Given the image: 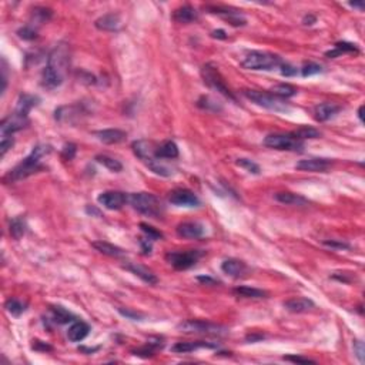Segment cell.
Segmentation results:
<instances>
[{
  "label": "cell",
  "instance_id": "1",
  "mask_svg": "<svg viewBox=\"0 0 365 365\" xmlns=\"http://www.w3.org/2000/svg\"><path fill=\"white\" fill-rule=\"evenodd\" d=\"M70 66V53L67 44L60 43L47 57V64L42 73V84L47 88H56L64 82Z\"/></svg>",
  "mask_w": 365,
  "mask_h": 365
},
{
  "label": "cell",
  "instance_id": "2",
  "mask_svg": "<svg viewBox=\"0 0 365 365\" xmlns=\"http://www.w3.org/2000/svg\"><path fill=\"white\" fill-rule=\"evenodd\" d=\"M51 153V145L49 144H39L32 150V153L27 157L19 163L13 170L9 171L5 180H9L10 182L25 180L27 177L36 174L39 171L44 170V166L42 164V158L49 156Z\"/></svg>",
  "mask_w": 365,
  "mask_h": 365
},
{
  "label": "cell",
  "instance_id": "3",
  "mask_svg": "<svg viewBox=\"0 0 365 365\" xmlns=\"http://www.w3.org/2000/svg\"><path fill=\"white\" fill-rule=\"evenodd\" d=\"M127 203H130L134 210L141 214L157 218L163 214V204L154 194L151 193H132L127 195Z\"/></svg>",
  "mask_w": 365,
  "mask_h": 365
},
{
  "label": "cell",
  "instance_id": "4",
  "mask_svg": "<svg viewBox=\"0 0 365 365\" xmlns=\"http://www.w3.org/2000/svg\"><path fill=\"white\" fill-rule=\"evenodd\" d=\"M243 95L260 107H264L267 110H271V112H277V113H290V104L283 99H278L277 96L271 95V93L258 92V90H244Z\"/></svg>",
  "mask_w": 365,
  "mask_h": 365
},
{
  "label": "cell",
  "instance_id": "5",
  "mask_svg": "<svg viewBox=\"0 0 365 365\" xmlns=\"http://www.w3.org/2000/svg\"><path fill=\"white\" fill-rule=\"evenodd\" d=\"M281 63H283V60L277 54L254 50L250 51L244 57V60L241 62V66L248 70H274L280 69Z\"/></svg>",
  "mask_w": 365,
  "mask_h": 365
},
{
  "label": "cell",
  "instance_id": "6",
  "mask_svg": "<svg viewBox=\"0 0 365 365\" xmlns=\"http://www.w3.org/2000/svg\"><path fill=\"white\" fill-rule=\"evenodd\" d=\"M202 77L208 87L214 88L215 92H218V93H221L223 96H226L227 99L235 101V96L233 95V92L230 90V87L227 86L224 77L221 76V73L215 66L210 63L204 64L202 67Z\"/></svg>",
  "mask_w": 365,
  "mask_h": 365
},
{
  "label": "cell",
  "instance_id": "7",
  "mask_svg": "<svg viewBox=\"0 0 365 365\" xmlns=\"http://www.w3.org/2000/svg\"><path fill=\"white\" fill-rule=\"evenodd\" d=\"M177 328L186 334H207V335H226L228 328L220 324L203 321V320H187L180 322Z\"/></svg>",
  "mask_w": 365,
  "mask_h": 365
},
{
  "label": "cell",
  "instance_id": "8",
  "mask_svg": "<svg viewBox=\"0 0 365 365\" xmlns=\"http://www.w3.org/2000/svg\"><path fill=\"white\" fill-rule=\"evenodd\" d=\"M204 256L200 250H190V251H170L166 254L167 263H170L176 270H189Z\"/></svg>",
  "mask_w": 365,
  "mask_h": 365
},
{
  "label": "cell",
  "instance_id": "9",
  "mask_svg": "<svg viewBox=\"0 0 365 365\" xmlns=\"http://www.w3.org/2000/svg\"><path fill=\"white\" fill-rule=\"evenodd\" d=\"M264 145L283 151H302L304 143L294 139L291 134H268L264 139Z\"/></svg>",
  "mask_w": 365,
  "mask_h": 365
},
{
  "label": "cell",
  "instance_id": "10",
  "mask_svg": "<svg viewBox=\"0 0 365 365\" xmlns=\"http://www.w3.org/2000/svg\"><path fill=\"white\" fill-rule=\"evenodd\" d=\"M29 126V119L25 114H20L19 112H14L10 116H7L6 119L2 120L0 123V133L2 137L3 136H12L13 133L20 132L25 127Z\"/></svg>",
  "mask_w": 365,
  "mask_h": 365
},
{
  "label": "cell",
  "instance_id": "11",
  "mask_svg": "<svg viewBox=\"0 0 365 365\" xmlns=\"http://www.w3.org/2000/svg\"><path fill=\"white\" fill-rule=\"evenodd\" d=\"M169 202L177 207H198L200 206L198 197L189 189H176L170 191Z\"/></svg>",
  "mask_w": 365,
  "mask_h": 365
},
{
  "label": "cell",
  "instance_id": "12",
  "mask_svg": "<svg viewBox=\"0 0 365 365\" xmlns=\"http://www.w3.org/2000/svg\"><path fill=\"white\" fill-rule=\"evenodd\" d=\"M97 202L100 206L107 208V210H120V208L126 206L127 195L121 191L108 190V191H103L101 194H99Z\"/></svg>",
  "mask_w": 365,
  "mask_h": 365
},
{
  "label": "cell",
  "instance_id": "13",
  "mask_svg": "<svg viewBox=\"0 0 365 365\" xmlns=\"http://www.w3.org/2000/svg\"><path fill=\"white\" fill-rule=\"evenodd\" d=\"M333 166V160L330 158H307L300 160L296 164V169L300 171H327Z\"/></svg>",
  "mask_w": 365,
  "mask_h": 365
},
{
  "label": "cell",
  "instance_id": "14",
  "mask_svg": "<svg viewBox=\"0 0 365 365\" xmlns=\"http://www.w3.org/2000/svg\"><path fill=\"white\" fill-rule=\"evenodd\" d=\"M132 149L134 151V154L143 163L156 157V150H157V147L154 145V143L149 141V140H137V141H134L132 144Z\"/></svg>",
  "mask_w": 365,
  "mask_h": 365
},
{
  "label": "cell",
  "instance_id": "15",
  "mask_svg": "<svg viewBox=\"0 0 365 365\" xmlns=\"http://www.w3.org/2000/svg\"><path fill=\"white\" fill-rule=\"evenodd\" d=\"M176 231L182 239H202L203 235H204V226L200 224V223H195V221H187V223L178 224Z\"/></svg>",
  "mask_w": 365,
  "mask_h": 365
},
{
  "label": "cell",
  "instance_id": "16",
  "mask_svg": "<svg viewBox=\"0 0 365 365\" xmlns=\"http://www.w3.org/2000/svg\"><path fill=\"white\" fill-rule=\"evenodd\" d=\"M123 267H124L127 271L133 272L136 277H139L140 280H143V281L149 284V285H156V284L158 283L157 276H156L151 270H149L145 265L137 264V263H126Z\"/></svg>",
  "mask_w": 365,
  "mask_h": 365
},
{
  "label": "cell",
  "instance_id": "17",
  "mask_svg": "<svg viewBox=\"0 0 365 365\" xmlns=\"http://www.w3.org/2000/svg\"><path fill=\"white\" fill-rule=\"evenodd\" d=\"M315 307V304L313 300L305 298V297H297V298H291L284 302V308L294 314H301V313H307L309 309H313Z\"/></svg>",
  "mask_w": 365,
  "mask_h": 365
},
{
  "label": "cell",
  "instance_id": "18",
  "mask_svg": "<svg viewBox=\"0 0 365 365\" xmlns=\"http://www.w3.org/2000/svg\"><path fill=\"white\" fill-rule=\"evenodd\" d=\"M95 136L104 144H119L126 140L127 133L119 129H106V130L95 132Z\"/></svg>",
  "mask_w": 365,
  "mask_h": 365
},
{
  "label": "cell",
  "instance_id": "19",
  "mask_svg": "<svg viewBox=\"0 0 365 365\" xmlns=\"http://www.w3.org/2000/svg\"><path fill=\"white\" fill-rule=\"evenodd\" d=\"M164 346V342L161 338H150L147 341V344L143 346H140L137 350H133V355H137L141 358H151L154 357L158 350H161Z\"/></svg>",
  "mask_w": 365,
  "mask_h": 365
},
{
  "label": "cell",
  "instance_id": "20",
  "mask_svg": "<svg viewBox=\"0 0 365 365\" xmlns=\"http://www.w3.org/2000/svg\"><path fill=\"white\" fill-rule=\"evenodd\" d=\"M341 112V106L335 104V103H322L315 106L314 108V117L317 121H327V120L333 119L335 114H338Z\"/></svg>",
  "mask_w": 365,
  "mask_h": 365
},
{
  "label": "cell",
  "instance_id": "21",
  "mask_svg": "<svg viewBox=\"0 0 365 365\" xmlns=\"http://www.w3.org/2000/svg\"><path fill=\"white\" fill-rule=\"evenodd\" d=\"M221 270L223 272H226L227 276L234 278L241 277L243 274H246L247 265L246 263H243L241 260H235V258H228L226 261H223L221 264Z\"/></svg>",
  "mask_w": 365,
  "mask_h": 365
},
{
  "label": "cell",
  "instance_id": "22",
  "mask_svg": "<svg viewBox=\"0 0 365 365\" xmlns=\"http://www.w3.org/2000/svg\"><path fill=\"white\" fill-rule=\"evenodd\" d=\"M95 26L103 32H117L120 29V16L116 13L104 14L96 20Z\"/></svg>",
  "mask_w": 365,
  "mask_h": 365
},
{
  "label": "cell",
  "instance_id": "23",
  "mask_svg": "<svg viewBox=\"0 0 365 365\" xmlns=\"http://www.w3.org/2000/svg\"><path fill=\"white\" fill-rule=\"evenodd\" d=\"M90 333V325L84 321H76L69 327L67 331V338L71 342H80L83 341Z\"/></svg>",
  "mask_w": 365,
  "mask_h": 365
},
{
  "label": "cell",
  "instance_id": "24",
  "mask_svg": "<svg viewBox=\"0 0 365 365\" xmlns=\"http://www.w3.org/2000/svg\"><path fill=\"white\" fill-rule=\"evenodd\" d=\"M197 19H198V13L190 5L180 6L173 13V20H176L177 23H193Z\"/></svg>",
  "mask_w": 365,
  "mask_h": 365
},
{
  "label": "cell",
  "instance_id": "25",
  "mask_svg": "<svg viewBox=\"0 0 365 365\" xmlns=\"http://www.w3.org/2000/svg\"><path fill=\"white\" fill-rule=\"evenodd\" d=\"M215 344H208L203 341H189V342H176L171 346V351L176 354H187L193 353L198 348H215Z\"/></svg>",
  "mask_w": 365,
  "mask_h": 365
},
{
  "label": "cell",
  "instance_id": "26",
  "mask_svg": "<svg viewBox=\"0 0 365 365\" xmlns=\"http://www.w3.org/2000/svg\"><path fill=\"white\" fill-rule=\"evenodd\" d=\"M92 246L95 247L97 251L101 252V254H104V256H108V257L119 258L124 256V250H123V248L114 246V244H110V243H107V241H103V240L92 243Z\"/></svg>",
  "mask_w": 365,
  "mask_h": 365
},
{
  "label": "cell",
  "instance_id": "27",
  "mask_svg": "<svg viewBox=\"0 0 365 365\" xmlns=\"http://www.w3.org/2000/svg\"><path fill=\"white\" fill-rule=\"evenodd\" d=\"M39 99L38 96H32V95H20L19 100H17V107H16V112H19L20 114H27L30 113V110L33 107H36L39 104Z\"/></svg>",
  "mask_w": 365,
  "mask_h": 365
},
{
  "label": "cell",
  "instance_id": "28",
  "mask_svg": "<svg viewBox=\"0 0 365 365\" xmlns=\"http://www.w3.org/2000/svg\"><path fill=\"white\" fill-rule=\"evenodd\" d=\"M51 16H53V12L49 7H34L32 12V22L29 25L34 29H38L40 25L49 22L51 19Z\"/></svg>",
  "mask_w": 365,
  "mask_h": 365
},
{
  "label": "cell",
  "instance_id": "29",
  "mask_svg": "<svg viewBox=\"0 0 365 365\" xmlns=\"http://www.w3.org/2000/svg\"><path fill=\"white\" fill-rule=\"evenodd\" d=\"M156 157L157 158H173L178 157V147L174 141H164L163 144H160L156 150Z\"/></svg>",
  "mask_w": 365,
  "mask_h": 365
},
{
  "label": "cell",
  "instance_id": "30",
  "mask_svg": "<svg viewBox=\"0 0 365 365\" xmlns=\"http://www.w3.org/2000/svg\"><path fill=\"white\" fill-rule=\"evenodd\" d=\"M274 198L277 202L283 203V204H291V206H305L307 200L301 197V195L294 194V193H288V191H281V193H276Z\"/></svg>",
  "mask_w": 365,
  "mask_h": 365
},
{
  "label": "cell",
  "instance_id": "31",
  "mask_svg": "<svg viewBox=\"0 0 365 365\" xmlns=\"http://www.w3.org/2000/svg\"><path fill=\"white\" fill-rule=\"evenodd\" d=\"M9 231H10V235H12L14 240H20L27 231V224H26L25 217H14L12 221H10V226H9Z\"/></svg>",
  "mask_w": 365,
  "mask_h": 365
},
{
  "label": "cell",
  "instance_id": "32",
  "mask_svg": "<svg viewBox=\"0 0 365 365\" xmlns=\"http://www.w3.org/2000/svg\"><path fill=\"white\" fill-rule=\"evenodd\" d=\"M233 293L235 296L243 297V298H267L268 293L264 290H260V288H252V287H235L233 290Z\"/></svg>",
  "mask_w": 365,
  "mask_h": 365
},
{
  "label": "cell",
  "instance_id": "33",
  "mask_svg": "<svg viewBox=\"0 0 365 365\" xmlns=\"http://www.w3.org/2000/svg\"><path fill=\"white\" fill-rule=\"evenodd\" d=\"M291 136L297 140H313V139H320L321 137V132L317 130L314 127L302 126L300 129H297L294 132L291 133Z\"/></svg>",
  "mask_w": 365,
  "mask_h": 365
},
{
  "label": "cell",
  "instance_id": "34",
  "mask_svg": "<svg viewBox=\"0 0 365 365\" xmlns=\"http://www.w3.org/2000/svg\"><path fill=\"white\" fill-rule=\"evenodd\" d=\"M51 317H53V321L56 324H69V322L75 321V315L69 313L67 309L63 307H51Z\"/></svg>",
  "mask_w": 365,
  "mask_h": 365
},
{
  "label": "cell",
  "instance_id": "35",
  "mask_svg": "<svg viewBox=\"0 0 365 365\" xmlns=\"http://www.w3.org/2000/svg\"><path fill=\"white\" fill-rule=\"evenodd\" d=\"M297 92H298V90H297L294 86L285 84V83L277 84V86H274V87L271 88V95L277 96L278 99H283V100L290 99V97H294V96L297 95Z\"/></svg>",
  "mask_w": 365,
  "mask_h": 365
},
{
  "label": "cell",
  "instance_id": "36",
  "mask_svg": "<svg viewBox=\"0 0 365 365\" xmlns=\"http://www.w3.org/2000/svg\"><path fill=\"white\" fill-rule=\"evenodd\" d=\"M96 161L100 163L101 166H104L107 170L113 171V173H120V171L123 170V164L120 163L119 160L110 157V156H106V154H99V156H96Z\"/></svg>",
  "mask_w": 365,
  "mask_h": 365
},
{
  "label": "cell",
  "instance_id": "37",
  "mask_svg": "<svg viewBox=\"0 0 365 365\" xmlns=\"http://www.w3.org/2000/svg\"><path fill=\"white\" fill-rule=\"evenodd\" d=\"M5 308L10 315L13 317H20L26 311V304L23 301H20L17 298H9L5 302Z\"/></svg>",
  "mask_w": 365,
  "mask_h": 365
},
{
  "label": "cell",
  "instance_id": "38",
  "mask_svg": "<svg viewBox=\"0 0 365 365\" xmlns=\"http://www.w3.org/2000/svg\"><path fill=\"white\" fill-rule=\"evenodd\" d=\"M197 106L203 110H208V112H221L223 110L221 103L213 99L211 96H202L197 101Z\"/></svg>",
  "mask_w": 365,
  "mask_h": 365
},
{
  "label": "cell",
  "instance_id": "39",
  "mask_svg": "<svg viewBox=\"0 0 365 365\" xmlns=\"http://www.w3.org/2000/svg\"><path fill=\"white\" fill-rule=\"evenodd\" d=\"M235 164H237L239 167H241V169L248 171V173H251V174H260V173H261L260 166H258L257 163H254L250 158H237V160H235Z\"/></svg>",
  "mask_w": 365,
  "mask_h": 365
},
{
  "label": "cell",
  "instance_id": "40",
  "mask_svg": "<svg viewBox=\"0 0 365 365\" xmlns=\"http://www.w3.org/2000/svg\"><path fill=\"white\" fill-rule=\"evenodd\" d=\"M140 228H141V231L145 234V237H149V239L153 240V241L163 239V233H160L154 227L149 226V224H145V223H141V224H140Z\"/></svg>",
  "mask_w": 365,
  "mask_h": 365
},
{
  "label": "cell",
  "instance_id": "41",
  "mask_svg": "<svg viewBox=\"0 0 365 365\" xmlns=\"http://www.w3.org/2000/svg\"><path fill=\"white\" fill-rule=\"evenodd\" d=\"M17 34L23 40H34V39L38 38V29H34L30 25H26L25 27H22V29L17 30Z\"/></svg>",
  "mask_w": 365,
  "mask_h": 365
},
{
  "label": "cell",
  "instance_id": "42",
  "mask_svg": "<svg viewBox=\"0 0 365 365\" xmlns=\"http://www.w3.org/2000/svg\"><path fill=\"white\" fill-rule=\"evenodd\" d=\"M321 71H322L321 64L313 63V62H309V63H305L304 66H302L301 75L304 76V77H309V76L318 75V73H321Z\"/></svg>",
  "mask_w": 365,
  "mask_h": 365
},
{
  "label": "cell",
  "instance_id": "43",
  "mask_svg": "<svg viewBox=\"0 0 365 365\" xmlns=\"http://www.w3.org/2000/svg\"><path fill=\"white\" fill-rule=\"evenodd\" d=\"M334 49L340 51L341 54L342 53H358V47L355 44L348 43V42H337Z\"/></svg>",
  "mask_w": 365,
  "mask_h": 365
},
{
  "label": "cell",
  "instance_id": "44",
  "mask_svg": "<svg viewBox=\"0 0 365 365\" xmlns=\"http://www.w3.org/2000/svg\"><path fill=\"white\" fill-rule=\"evenodd\" d=\"M322 244L330 247V248H334V250H350L351 248V246L342 240H324Z\"/></svg>",
  "mask_w": 365,
  "mask_h": 365
},
{
  "label": "cell",
  "instance_id": "45",
  "mask_svg": "<svg viewBox=\"0 0 365 365\" xmlns=\"http://www.w3.org/2000/svg\"><path fill=\"white\" fill-rule=\"evenodd\" d=\"M119 313L123 315V317L129 318V320H133V321H141V320L144 318V314H141L139 311H134V309L130 308H119Z\"/></svg>",
  "mask_w": 365,
  "mask_h": 365
},
{
  "label": "cell",
  "instance_id": "46",
  "mask_svg": "<svg viewBox=\"0 0 365 365\" xmlns=\"http://www.w3.org/2000/svg\"><path fill=\"white\" fill-rule=\"evenodd\" d=\"M76 153H77V145L73 144V143H69V144H64L63 150H62V157L66 160V161H70L76 157Z\"/></svg>",
  "mask_w": 365,
  "mask_h": 365
},
{
  "label": "cell",
  "instance_id": "47",
  "mask_svg": "<svg viewBox=\"0 0 365 365\" xmlns=\"http://www.w3.org/2000/svg\"><path fill=\"white\" fill-rule=\"evenodd\" d=\"M13 144H14V139H13L12 136H3L2 141H0V156L3 157L7 151L12 149Z\"/></svg>",
  "mask_w": 365,
  "mask_h": 365
},
{
  "label": "cell",
  "instance_id": "48",
  "mask_svg": "<svg viewBox=\"0 0 365 365\" xmlns=\"http://www.w3.org/2000/svg\"><path fill=\"white\" fill-rule=\"evenodd\" d=\"M284 361H290V362H296V364H317V361L307 357H301V355H285L283 357Z\"/></svg>",
  "mask_w": 365,
  "mask_h": 365
},
{
  "label": "cell",
  "instance_id": "49",
  "mask_svg": "<svg viewBox=\"0 0 365 365\" xmlns=\"http://www.w3.org/2000/svg\"><path fill=\"white\" fill-rule=\"evenodd\" d=\"M280 71H281V75L284 76V77H294V76L298 73V69H297L296 66H293V64L290 63H281V66H280Z\"/></svg>",
  "mask_w": 365,
  "mask_h": 365
},
{
  "label": "cell",
  "instance_id": "50",
  "mask_svg": "<svg viewBox=\"0 0 365 365\" xmlns=\"http://www.w3.org/2000/svg\"><path fill=\"white\" fill-rule=\"evenodd\" d=\"M139 241L143 254H144V256H150L151 250H153V240H150L149 237H141Z\"/></svg>",
  "mask_w": 365,
  "mask_h": 365
},
{
  "label": "cell",
  "instance_id": "51",
  "mask_svg": "<svg viewBox=\"0 0 365 365\" xmlns=\"http://www.w3.org/2000/svg\"><path fill=\"white\" fill-rule=\"evenodd\" d=\"M354 351H355V355H357V358L359 359V362L362 364V362H364V344H362L361 341H355Z\"/></svg>",
  "mask_w": 365,
  "mask_h": 365
},
{
  "label": "cell",
  "instance_id": "52",
  "mask_svg": "<svg viewBox=\"0 0 365 365\" xmlns=\"http://www.w3.org/2000/svg\"><path fill=\"white\" fill-rule=\"evenodd\" d=\"M34 344L32 345V348L34 350V351H43V353H46V351H51L53 350V346L49 345V344H46V342H43V341H33Z\"/></svg>",
  "mask_w": 365,
  "mask_h": 365
},
{
  "label": "cell",
  "instance_id": "53",
  "mask_svg": "<svg viewBox=\"0 0 365 365\" xmlns=\"http://www.w3.org/2000/svg\"><path fill=\"white\" fill-rule=\"evenodd\" d=\"M197 281L202 284H206V285H217V284H220L218 280H215V278L213 277H208V276H198V277H197Z\"/></svg>",
  "mask_w": 365,
  "mask_h": 365
},
{
  "label": "cell",
  "instance_id": "54",
  "mask_svg": "<svg viewBox=\"0 0 365 365\" xmlns=\"http://www.w3.org/2000/svg\"><path fill=\"white\" fill-rule=\"evenodd\" d=\"M7 87V70H6V62L3 60V66H2V95L5 93V90Z\"/></svg>",
  "mask_w": 365,
  "mask_h": 365
},
{
  "label": "cell",
  "instance_id": "55",
  "mask_svg": "<svg viewBox=\"0 0 365 365\" xmlns=\"http://www.w3.org/2000/svg\"><path fill=\"white\" fill-rule=\"evenodd\" d=\"M346 276H348V272H334L333 278L338 280V281H341V283H351L353 277H351V276L346 277Z\"/></svg>",
  "mask_w": 365,
  "mask_h": 365
},
{
  "label": "cell",
  "instance_id": "56",
  "mask_svg": "<svg viewBox=\"0 0 365 365\" xmlns=\"http://www.w3.org/2000/svg\"><path fill=\"white\" fill-rule=\"evenodd\" d=\"M265 337L263 335V334H250V335H247L246 340L248 341V342H257V341H261L264 340Z\"/></svg>",
  "mask_w": 365,
  "mask_h": 365
},
{
  "label": "cell",
  "instance_id": "57",
  "mask_svg": "<svg viewBox=\"0 0 365 365\" xmlns=\"http://www.w3.org/2000/svg\"><path fill=\"white\" fill-rule=\"evenodd\" d=\"M315 22H317V17L313 16V14H307V16H304V19H302V23H304L305 26L314 25Z\"/></svg>",
  "mask_w": 365,
  "mask_h": 365
},
{
  "label": "cell",
  "instance_id": "58",
  "mask_svg": "<svg viewBox=\"0 0 365 365\" xmlns=\"http://www.w3.org/2000/svg\"><path fill=\"white\" fill-rule=\"evenodd\" d=\"M211 38L220 39V40H224V39H227V33L224 32V30H221V29H218V30H214V32H211Z\"/></svg>",
  "mask_w": 365,
  "mask_h": 365
},
{
  "label": "cell",
  "instance_id": "59",
  "mask_svg": "<svg viewBox=\"0 0 365 365\" xmlns=\"http://www.w3.org/2000/svg\"><path fill=\"white\" fill-rule=\"evenodd\" d=\"M100 350V346H95V348H87V346H80L79 348V351H82V353H84V354H93V353H96V351H99Z\"/></svg>",
  "mask_w": 365,
  "mask_h": 365
},
{
  "label": "cell",
  "instance_id": "60",
  "mask_svg": "<svg viewBox=\"0 0 365 365\" xmlns=\"http://www.w3.org/2000/svg\"><path fill=\"white\" fill-rule=\"evenodd\" d=\"M86 213H87V214H90V215H97V217H101L100 211H99L97 208L90 207V206H87V207H86Z\"/></svg>",
  "mask_w": 365,
  "mask_h": 365
},
{
  "label": "cell",
  "instance_id": "61",
  "mask_svg": "<svg viewBox=\"0 0 365 365\" xmlns=\"http://www.w3.org/2000/svg\"><path fill=\"white\" fill-rule=\"evenodd\" d=\"M350 6L351 7H357V9H359V10H364V2H351L350 3Z\"/></svg>",
  "mask_w": 365,
  "mask_h": 365
},
{
  "label": "cell",
  "instance_id": "62",
  "mask_svg": "<svg viewBox=\"0 0 365 365\" xmlns=\"http://www.w3.org/2000/svg\"><path fill=\"white\" fill-rule=\"evenodd\" d=\"M362 112H364V106H359V108H358V119L361 120V123H364V116H362Z\"/></svg>",
  "mask_w": 365,
  "mask_h": 365
}]
</instances>
